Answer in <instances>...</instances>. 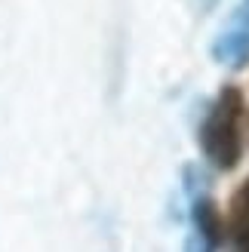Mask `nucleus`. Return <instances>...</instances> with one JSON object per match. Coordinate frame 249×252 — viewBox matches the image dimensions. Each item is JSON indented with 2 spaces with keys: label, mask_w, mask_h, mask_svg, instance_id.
<instances>
[{
  "label": "nucleus",
  "mask_w": 249,
  "mask_h": 252,
  "mask_svg": "<svg viewBox=\"0 0 249 252\" xmlns=\"http://www.w3.org/2000/svg\"><path fill=\"white\" fill-rule=\"evenodd\" d=\"M213 59L221 62V65H228V68H243L249 62V22H237L234 28H228L218 37L213 43Z\"/></svg>",
  "instance_id": "nucleus-2"
},
{
  "label": "nucleus",
  "mask_w": 249,
  "mask_h": 252,
  "mask_svg": "<svg viewBox=\"0 0 249 252\" xmlns=\"http://www.w3.org/2000/svg\"><path fill=\"white\" fill-rule=\"evenodd\" d=\"M216 3V0H203V6H213Z\"/></svg>",
  "instance_id": "nucleus-3"
},
{
  "label": "nucleus",
  "mask_w": 249,
  "mask_h": 252,
  "mask_svg": "<svg viewBox=\"0 0 249 252\" xmlns=\"http://www.w3.org/2000/svg\"><path fill=\"white\" fill-rule=\"evenodd\" d=\"M200 148L216 169H234L240 160V93L225 86L200 123Z\"/></svg>",
  "instance_id": "nucleus-1"
}]
</instances>
